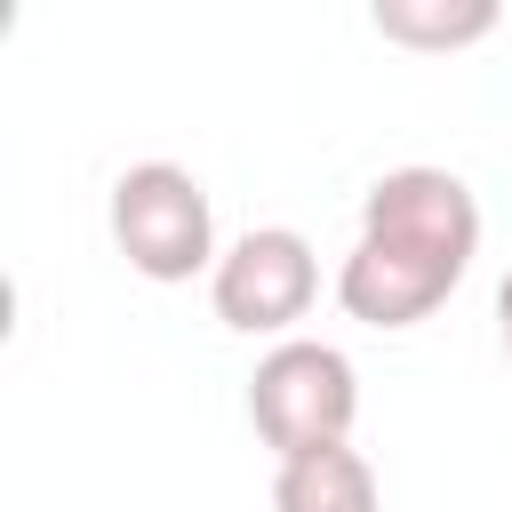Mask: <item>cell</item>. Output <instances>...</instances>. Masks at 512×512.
Masks as SVG:
<instances>
[{"label":"cell","instance_id":"cell-1","mask_svg":"<svg viewBox=\"0 0 512 512\" xmlns=\"http://www.w3.org/2000/svg\"><path fill=\"white\" fill-rule=\"evenodd\" d=\"M472 256H480L472 184L456 168H432V160L384 168L360 200V240L336 264V304H344V320L400 336L464 288Z\"/></svg>","mask_w":512,"mask_h":512},{"label":"cell","instance_id":"cell-2","mask_svg":"<svg viewBox=\"0 0 512 512\" xmlns=\"http://www.w3.org/2000/svg\"><path fill=\"white\" fill-rule=\"evenodd\" d=\"M112 248L128 256V272L176 288V280H200L216 272V208L200 192L192 168L176 160H136L112 176Z\"/></svg>","mask_w":512,"mask_h":512},{"label":"cell","instance_id":"cell-3","mask_svg":"<svg viewBox=\"0 0 512 512\" xmlns=\"http://www.w3.org/2000/svg\"><path fill=\"white\" fill-rule=\"evenodd\" d=\"M352 416H360V376L320 336L272 344L256 360V376H248V424H256V440L280 464L288 456H312V448H344L352 440Z\"/></svg>","mask_w":512,"mask_h":512},{"label":"cell","instance_id":"cell-4","mask_svg":"<svg viewBox=\"0 0 512 512\" xmlns=\"http://www.w3.org/2000/svg\"><path fill=\"white\" fill-rule=\"evenodd\" d=\"M312 296H320V256L288 224H248L208 272V304L232 336H280L288 344V328L312 312Z\"/></svg>","mask_w":512,"mask_h":512},{"label":"cell","instance_id":"cell-5","mask_svg":"<svg viewBox=\"0 0 512 512\" xmlns=\"http://www.w3.org/2000/svg\"><path fill=\"white\" fill-rule=\"evenodd\" d=\"M272 512H376V464L344 448H312L272 464Z\"/></svg>","mask_w":512,"mask_h":512},{"label":"cell","instance_id":"cell-6","mask_svg":"<svg viewBox=\"0 0 512 512\" xmlns=\"http://www.w3.org/2000/svg\"><path fill=\"white\" fill-rule=\"evenodd\" d=\"M368 24L392 40V48H416V56H456L472 40H488L504 16L496 0H376Z\"/></svg>","mask_w":512,"mask_h":512},{"label":"cell","instance_id":"cell-7","mask_svg":"<svg viewBox=\"0 0 512 512\" xmlns=\"http://www.w3.org/2000/svg\"><path fill=\"white\" fill-rule=\"evenodd\" d=\"M496 344H504V360H512V272L496 280Z\"/></svg>","mask_w":512,"mask_h":512}]
</instances>
